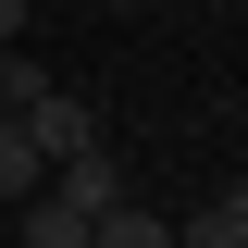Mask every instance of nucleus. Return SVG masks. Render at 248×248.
Listing matches in <instances>:
<instances>
[{"mask_svg":"<svg viewBox=\"0 0 248 248\" xmlns=\"http://www.w3.org/2000/svg\"><path fill=\"white\" fill-rule=\"evenodd\" d=\"M87 248H174V223H161V211H137V199H112Z\"/></svg>","mask_w":248,"mask_h":248,"instance_id":"39448f33","label":"nucleus"},{"mask_svg":"<svg viewBox=\"0 0 248 248\" xmlns=\"http://www.w3.org/2000/svg\"><path fill=\"white\" fill-rule=\"evenodd\" d=\"M50 199H62V211H87V223H99V211L124 199V161H112V149H75V161H50Z\"/></svg>","mask_w":248,"mask_h":248,"instance_id":"f03ea898","label":"nucleus"},{"mask_svg":"<svg viewBox=\"0 0 248 248\" xmlns=\"http://www.w3.org/2000/svg\"><path fill=\"white\" fill-rule=\"evenodd\" d=\"M13 223H25V248H87V236H99L87 211H62L50 186H37V199H25V211H13Z\"/></svg>","mask_w":248,"mask_h":248,"instance_id":"7ed1b4c3","label":"nucleus"},{"mask_svg":"<svg viewBox=\"0 0 248 248\" xmlns=\"http://www.w3.org/2000/svg\"><path fill=\"white\" fill-rule=\"evenodd\" d=\"M0 124H13V112H0Z\"/></svg>","mask_w":248,"mask_h":248,"instance_id":"1a4fd4ad","label":"nucleus"},{"mask_svg":"<svg viewBox=\"0 0 248 248\" xmlns=\"http://www.w3.org/2000/svg\"><path fill=\"white\" fill-rule=\"evenodd\" d=\"M62 87V75H50V62H37V50H13V62H0V112H37V99H50Z\"/></svg>","mask_w":248,"mask_h":248,"instance_id":"0eeeda50","label":"nucleus"},{"mask_svg":"<svg viewBox=\"0 0 248 248\" xmlns=\"http://www.w3.org/2000/svg\"><path fill=\"white\" fill-rule=\"evenodd\" d=\"M13 124H25V137H37V161H75V149H99V112H87V99H75V87H50V99H37V112H13Z\"/></svg>","mask_w":248,"mask_h":248,"instance_id":"f257e3e1","label":"nucleus"},{"mask_svg":"<svg viewBox=\"0 0 248 248\" xmlns=\"http://www.w3.org/2000/svg\"><path fill=\"white\" fill-rule=\"evenodd\" d=\"M0 37H25V0H0Z\"/></svg>","mask_w":248,"mask_h":248,"instance_id":"6e6552de","label":"nucleus"},{"mask_svg":"<svg viewBox=\"0 0 248 248\" xmlns=\"http://www.w3.org/2000/svg\"><path fill=\"white\" fill-rule=\"evenodd\" d=\"M174 248H248V186H223V199H211L199 223H186Z\"/></svg>","mask_w":248,"mask_h":248,"instance_id":"423d86ee","label":"nucleus"},{"mask_svg":"<svg viewBox=\"0 0 248 248\" xmlns=\"http://www.w3.org/2000/svg\"><path fill=\"white\" fill-rule=\"evenodd\" d=\"M37 186H50V161H37V137H25V124H0V199L25 211Z\"/></svg>","mask_w":248,"mask_h":248,"instance_id":"20e7f679","label":"nucleus"}]
</instances>
